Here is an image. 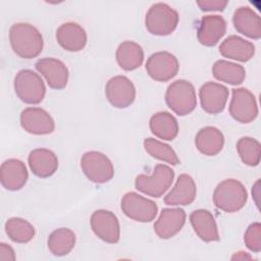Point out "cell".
I'll use <instances>...</instances> for the list:
<instances>
[{
  "label": "cell",
  "mask_w": 261,
  "mask_h": 261,
  "mask_svg": "<svg viewBox=\"0 0 261 261\" xmlns=\"http://www.w3.org/2000/svg\"><path fill=\"white\" fill-rule=\"evenodd\" d=\"M9 42L13 52L24 59L39 56L44 47V40L39 30L27 22H17L11 25Z\"/></svg>",
  "instance_id": "1"
},
{
  "label": "cell",
  "mask_w": 261,
  "mask_h": 261,
  "mask_svg": "<svg viewBox=\"0 0 261 261\" xmlns=\"http://www.w3.org/2000/svg\"><path fill=\"white\" fill-rule=\"evenodd\" d=\"M248 201V192L245 186L233 178L220 181L214 190L213 202L215 206L227 213L241 210Z\"/></svg>",
  "instance_id": "2"
},
{
  "label": "cell",
  "mask_w": 261,
  "mask_h": 261,
  "mask_svg": "<svg viewBox=\"0 0 261 261\" xmlns=\"http://www.w3.org/2000/svg\"><path fill=\"white\" fill-rule=\"evenodd\" d=\"M165 102L175 114L179 116L190 114L197 106L196 90L193 84L186 80L171 83L165 93Z\"/></svg>",
  "instance_id": "3"
},
{
  "label": "cell",
  "mask_w": 261,
  "mask_h": 261,
  "mask_svg": "<svg viewBox=\"0 0 261 261\" xmlns=\"http://www.w3.org/2000/svg\"><path fill=\"white\" fill-rule=\"evenodd\" d=\"M179 16L168 4L158 2L149 8L145 17L147 31L155 36H168L176 29Z\"/></svg>",
  "instance_id": "4"
},
{
  "label": "cell",
  "mask_w": 261,
  "mask_h": 261,
  "mask_svg": "<svg viewBox=\"0 0 261 261\" xmlns=\"http://www.w3.org/2000/svg\"><path fill=\"white\" fill-rule=\"evenodd\" d=\"M173 179L174 171L171 167L165 164H157L151 175H138L135 180V187L138 191L148 196L159 198L170 188Z\"/></svg>",
  "instance_id": "5"
},
{
  "label": "cell",
  "mask_w": 261,
  "mask_h": 261,
  "mask_svg": "<svg viewBox=\"0 0 261 261\" xmlns=\"http://www.w3.org/2000/svg\"><path fill=\"white\" fill-rule=\"evenodd\" d=\"M16 96L27 104H39L46 95V87L42 77L32 69H21L14 77Z\"/></svg>",
  "instance_id": "6"
},
{
  "label": "cell",
  "mask_w": 261,
  "mask_h": 261,
  "mask_svg": "<svg viewBox=\"0 0 261 261\" xmlns=\"http://www.w3.org/2000/svg\"><path fill=\"white\" fill-rule=\"evenodd\" d=\"M81 168L87 178L95 184L107 182L114 175L111 160L98 151L86 152L81 158Z\"/></svg>",
  "instance_id": "7"
},
{
  "label": "cell",
  "mask_w": 261,
  "mask_h": 261,
  "mask_svg": "<svg viewBox=\"0 0 261 261\" xmlns=\"http://www.w3.org/2000/svg\"><path fill=\"white\" fill-rule=\"evenodd\" d=\"M120 207L128 218L138 222H150L158 213V206L154 201L135 192L124 194Z\"/></svg>",
  "instance_id": "8"
},
{
  "label": "cell",
  "mask_w": 261,
  "mask_h": 261,
  "mask_svg": "<svg viewBox=\"0 0 261 261\" xmlns=\"http://www.w3.org/2000/svg\"><path fill=\"white\" fill-rule=\"evenodd\" d=\"M229 114L241 123H250L258 116V105L252 92L246 88H237L231 91Z\"/></svg>",
  "instance_id": "9"
},
{
  "label": "cell",
  "mask_w": 261,
  "mask_h": 261,
  "mask_svg": "<svg viewBox=\"0 0 261 261\" xmlns=\"http://www.w3.org/2000/svg\"><path fill=\"white\" fill-rule=\"evenodd\" d=\"M146 71L156 82H168L173 79L179 69L177 58L167 51L151 54L146 62Z\"/></svg>",
  "instance_id": "10"
},
{
  "label": "cell",
  "mask_w": 261,
  "mask_h": 261,
  "mask_svg": "<svg viewBox=\"0 0 261 261\" xmlns=\"http://www.w3.org/2000/svg\"><path fill=\"white\" fill-rule=\"evenodd\" d=\"M105 95L113 107L126 108L136 99V88L128 77L116 75L106 83Z\"/></svg>",
  "instance_id": "11"
},
{
  "label": "cell",
  "mask_w": 261,
  "mask_h": 261,
  "mask_svg": "<svg viewBox=\"0 0 261 261\" xmlns=\"http://www.w3.org/2000/svg\"><path fill=\"white\" fill-rule=\"evenodd\" d=\"M94 233L102 241L115 244L120 239V225L116 215L106 209H99L93 212L90 219Z\"/></svg>",
  "instance_id": "12"
},
{
  "label": "cell",
  "mask_w": 261,
  "mask_h": 261,
  "mask_svg": "<svg viewBox=\"0 0 261 261\" xmlns=\"http://www.w3.org/2000/svg\"><path fill=\"white\" fill-rule=\"evenodd\" d=\"M20 125L32 135H48L54 132L55 122L52 116L43 108L28 107L20 113Z\"/></svg>",
  "instance_id": "13"
},
{
  "label": "cell",
  "mask_w": 261,
  "mask_h": 261,
  "mask_svg": "<svg viewBox=\"0 0 261 261\" xmlns=\"http://www.w3.org/2000/svg\"><path fill=\"white\" fill-rule=\"evenodd\" d=\"M228 95V89L215 82H207L199 90L201 106L203 110L209 114L222 112L225 108Z\"/></svg>",
  "instance_id": "14"
},
{
  "label": "cell",
  "mask_w": 261,
  "mask_h": 261,
  "mask_svg": "<svg viewBox=\"0 0 261 261\" xmlns=\"http://www.w3.org/2000/svg\"><path fill=\"white\" fill-rule=\"evenodd\" d=\"M35 67L45 77L51 89L62 90L66 87L69 71L61 60L53 57L41 58L35 63Z\"/></svg>",
  "instance_id": "15"
},
{
  "label": "cell",
  "mask_w": 261,
  "mask_h": 261,
  "mask_svg": "<svg viewBox=\"0 0 261 261\" xmlns=\"http://www.w3.org/2000/svg\"><path fill=\"white\" fill-rule=\"evenodd\" d=\"M186 212L181 208H164L154 223V231L160 239H170L180 231L186 223Z\"/></svg>",
  "instance_id": "16"
},
{
  "label": "cell",
  "mask_w": 261,
  "mask_h": 261,
  "mask_svg": "<svg viewBox=\"0 0 261 261\" xmlns=\"http://www.w3.org/2000/svg\"><path fill=\"white\" fill-rule=\"evenodd\" d=\"M29 178L25 164L15 158L5 160L0 167L1 185L8 191H18L24 187Z\"/></svg>",
  "instance_id": "17"
},
{
  "label": "cell",
  "mask_w": 261,
  "mask_h": 261,
  "mask_svg": "<svg viewBox=\"0 0 261 261\" xmlns=\"http://www.w3.org/2000/svg\"><path fill=\"white\" fill-rule=\"evenodd\" d=\"M226 33V21L220 15H205L201 18L197 30L198 41L206 46H215Z\"/></svg>",
  "instance_id": "18"
},
{
  "label": "cell",
  "mask_w": 261,
  "mask_h": 261,
  "mask_svg": "<svg viewBox=\"0 0 261 261\" xmlns=\"http://www.w3.org/2000/svg\"><path fill=\"white\" fill-rule=\"evenodd\" d=\"M56 40L60 47L69 52H77L87 44V33L76 22H64L56 31Z\"/></svg>",
  "instance_id": "19"
},
{
  "label": "cell",
  "mask_w": 261,
  "mask_h": 261,
  "mask_svg": "<svg viewBox=\"0 0 261 261\" xmlns=\"http://www.w3.org/2000/svg\"><path fill=\"white\" fill-rule=\"evenodd\" d=\"M197 187L193 177L187 173L180 174L174 187L164 197V203L169 206H187L194 202Z\"/></svg>",
  "instance_id": "20"
},
{
  "label": "cell",
  "mask_w": 261,
  "mask_h": 261,
  "mask_svg": "<svg viewBox=\"0 0 261 261\" xmlns=\"http://www.w3.org/2000/svg\"><path fill=\"white\" fill-rule=\"evenodd\" d=\"M232 23L237 32L250 39L259 40L261 38V19L252 8L248 6L237 8L233 12Z\"/></svg>",
  "instance_id": "21"
},
{
  "label": "cell",
  "mask_w": 261,
  "mask_h": 261,
  "mask_svg": "<svg viewBox=\"0 0 261 261\" xmlns=\"http://www.w3.org/2000/svg\"><path fill=\"white\" fill-rule=\"evenodd\" d=\"M32 172L41 178L53 175L58 168V158L55 153L46 148H37L31 151L28 158Z\"/></svg>",
  "instance_id": "22"
},
{
  "label": "cell",
  "mask_w": 261,
  "mask_h": 261,
  "mask_svg": "<svg viewBox=\"0 0 261 261\" xmlns=\"http://www.w3.org/2000/svg\"><path fill=\"white\" fill-rule=\"evenodd\" d=\"M190 222L196 234L204 242H218L220 237L212 213L206 209H198L191 213Z\"/></svg>",
  "instance_id": "23"
},
{
  "label": "cell",
  "mask_w": 261,
  "mask_h": 261,
  "mask_svg": "<svg viewBox=\"0 0 261 261\" xmlns=\"http://www.w3.org/2000/svg\"><path fill=\"white\" fill-rule=\"evenodd\" d=\"M220 54L228 59L241 62L249 61L255 54V46L252 42L237 35L228 36L219 46Z\"/></svg>",
  "instance_id": "24"
},
{
  "label": "cell",
  "mask_w": 261,
  "mask_h": 261,
  "mask_svg": "<svg viewBox=\"0 0 261 261\" xmlns=\"http://www.w3.org/2000/svg\"><path fill=\"white\" fill-rule=\"evenodd\" d=\"M195 144L198 151L206 156H215L223 148V134L214 126L202 127L196 135Z\"/></svg>",
  "instance_id": "25"
},
{
  "label": "cell",
  "mask_w": 261,
  "mask_h": 261,
  "mask_svg": "<svg viewBox=\"0 0 261 261\" xmlns=\"http://www.w3.org/2000/svg\"><path fill=\"white\" fill-rule=\"evenodd\" d=\"M149 126L153 135L164 141H172L178 134L177 119L167 111H159L153 114Z\"/></svg>",
  "instance_id": "26"
},
{
  "label": "cell",
  "mask_w": 261,
  "mask_h": 261,
  "mask_svg": "<svg viewBox=\"0 0 261 261\" xmlns=\"http://www.w3.org/2000/svg\"><path fill=\"white\" fill-rule=\"evenodd\" d=\"M115 57L120 68L130 71L142 65L144 61V51L138 43L124 41L118 45Z\"/></svg>",
  "instance_id": "27"
},
{
  "label": "cell",
  "mask_w": 261,
  "mask_h": 261,
  "mask_svg": "<svg viewBox=\"0 0 261 261\" xmlns=\"http://www.w3.org/2000/svg\"><path fill=\"white\" fill-rule=\"evenodd\" d=\"M212 73L216 80L232 86L241 85L246 77V70L242 65L223 59L215 61Z\"/></svg>",
  "instance_id": "28"
},
{
  "label": "cell",
  "mask_w": 261,
  "mask_h": 261,
  "mask_svg": "<svg viewBox=\"0 0 261 261\" xmlns=\"http://www.w3.org/2000/svg\"><path fill=\"white\" fill-rule=\"evenodd\" d=\"M47 244L49 251L54 256H65L75 245V233L67 227L57 228L50 233Z\"/></svg>",
  "instance_id": "29"
},
{
  "label": "cell",
  "mask_w": 261,
  "mask_h": 261,
  "mask_svg": "<svg viewBox=\"0 0 261 261\" xmlns=\"http://www.w3.org/2000/svg\"><path fill=\"white\" fill-rule=\"evenodd\" d=\"M5 231L14 243L25 244L33 240L36 230L32 223L20 217H11L5 223Z\"/></svg>",
  "instance_id": "30"
},
{
  "label": "cell",
  "mask_w": 261,
  "mask_h": 261,
  "mask_svg": "<svg viewBox=\"0 0 261 261\" xmlns=\"http://www.w3.org/2000/svg\"><path fill=\"white\" fill-rule=\"evenodd\" d=\"M144 148L146 152L155 159L164 161L171 165L179 164V158L168 144L154 138H147L144 140Z\"/></svg>",
  "instance_id": "31"
},
{
  "label": "cell",
  "mask_w": 261,
  "mask_h": 261,
  "mask_svg": "<svg viewBox=\"0 0 261 261\" xmlns=\"http://www.w3.org/2000/svg\"><path fill=\"white\" fill-rule=\"evenodd\" d=\"M238 153L246 165L257 166L260 163L261 145L251 137H243L237 142Z\"/></svg>",
  "instance_id": "32"
},
{
  "label": "cell",
  "mask_w": 261,
  "mask_h": 261,
  "mask_svg": "<svg viewBox=\"0 0 261 261\" xmlns=\"http://www.w3.org/2000/svg\"><path fill=\"white\" fill-rule=\"evenodd\" d=\"M244 242L246 247L254 253L261 251V224L259 222L251 223L245 231Z\"/></svg>",
  "instance_id": "33"
},
{
  "label": "cell",
  "mask_w": 261,
  "mask_h": 261,
  "mask_svg": "<svg viewBox=\"0 0 261 261\" xmlns=\"http://www.w3.org/2000/svg\"><path fill=\"white\" fill-rule=\"evenodd\" d=\"M228 4L222 0H201L197 1V5L202 11H223Z\"/></svg>",
  "instance_id": "34"
},
{
  "label": "cell",
  "mask_w": 261,
  "mask_h": 261,
  "mask_svg": "<svg viewBox=\"0 0 261 261\" xmlns=\"http://www.w3.org/2000/svg\"><path fill=\"white\" fill-rule=\"evenodd\" d=\"M16 259L14 250L11 246L1 243L0 244V261H14Z\"/></svg>",
  "instance_id": "35"
},
{
  "label": "cell",
  "mask_w": 261,
  "mask_h": 261,
  "mask_svg": "<svg viewBox=\"0 0 261 261\" xmlns=\"http://www.w3.org/2000/svg\"><path fill=\"white\" fill-rule=\"evenodd\" d=\"M247 259H252L250 255H248L246 252H238L231 257V260H247Z\"/></svg>",
  "instance_id": "36"
}]
</instances>
